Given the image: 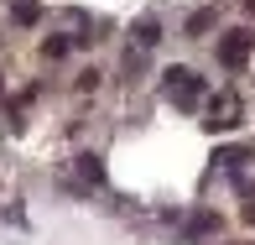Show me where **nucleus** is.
I'll return each instance as SVG.
<instances>
[{
  "label": "nucleus",
  "mask_w": 255,
  "mask_h": 245,
  "mask_svg": "<svg viewBox=\"0 0 255 245\" xmlns=\"http://www.w3.org/2000/svg\"><path fill=\"white\" fill-rule=\"evenodd\" d=\"M161 78H167V84H161V89H167V99H177L182 110H193V104L203 99V78L193 73V68H167Z\"/></svg>",
  "instance_id": "f257e3e1"
},
{
  "label": "nucleus",
  "mask_w": 255,
  "mask_h": 245,
  "mask_svg": "<svg viewBox=\"0 0 255 245\" xmlns=\"http://www.w3.org/2000/svg\"><path fill=\"white\" fill-rule=\"evenodd\" d=\"M250 52H255L250 31H224V37H219V63H224V68H245Z\"/></svg>",
  "instance_id": "f03ea898"
},
{
  "label": "nucleus",
  "mask_w": 255,
  "mask_h": 245,
  "mask_svg": "<svg viewBox=\"0 0 255 245\" xmlns=\"http://www.w3.org/2000/svg\"><path fill=\"white\" fill-rule=\"evenodd\" d=\"M208 131H235V125H240V99L235 94H214V99H208Z\"/></svg>",
  "instance_id": "7ed1b4c3"
},
{
  "label": "nucleus",
  "mask_w": 255,
  "mask_h": 245,
  "mask_svg": "<svg viewBox=\"0 0 255 245\" xmlns=\"http://www.w3.org/2000/svg\"><path fill=\"white\" fill-rule=\"evenodd\" d=\"M130 37H135V47H156V42H161V21L141 16V21H135V31H130Z\"/></svg>",
  "instance_id": "20e7f679"
},
{
  "label": "nucleus",
  "mask_w": 255,
  "mask_h": 245,
  "mask_svg": "<svg viewBox=\"0 0 255 245\" xmlns=\"http://www.w3.org/2000/svg\"><path fill=\"white\" fill-rule=\"evenodd\" d=\"M10 21H16V26H37L42 5H37V0H16V5H10Z\"/></svg>",
  "instance_id": "39448f33"
},
{
  "label": "nucleus",
  "mask_w": 255,
  "mask_h": 245,
  "mask_svg": "<svg viewBox=\"0 0 255 245\" xmlns=\"http://www.w3.org/2000/svg\"><path fill=\"white\" fill-rule=\"evenodd\" d=\"M214 230H219V214H193L188 219V235L193 240H198V235H214Z\"/></svg>",
  "instance_id": "423d86ee"
},
{
  "label": "nucleus",
  "mask_w": 255,
  "mask_h": 245,
  "mask_svg": "<svg viewBox=\"0 0 255 245\" xmlns=\"http://www.w3.org/2000/svg\"><path fill=\"white\" fill-rule=\"evenodd\" d=\"M68 52H73V37H47L42 42V57H47V63L52 57H68Z\"/></svg>",
  "instance_id": "0eeeda50"
},
{
  "label": "nucleus",
  "mask_w": 255,
  "mask_h": 245,
  "mask_svg": "<svg viewBox=\"0 0 255 245\" xmlns=\"http://www.w3.org/2000/svg\"><path fill=\"white\" fill-rule=\"evenodd\" d=\"M78 172H84L89 183H104V162L94 157V151H89V157H78Z\"/></svg>",
  "instance_id": "6e6552de"
},
{
  "label": "nucleus",
  "mask_w": 255,
  "mask_h": 245,
  "mask_svg": "<svg viewBox=\"0 0 255 245\" xmlns=\"http://www.w3.org/2000/svg\"><path fill=\"white\" fill-rule=\"evenodd\" d=\"M208 26H214V10H193L188 16V37H203Z\"/></svg>",
  "instance_id": "1a4fd4ad"
},
{
  "label": "nucleus",
  "mask_w": 255,
  "mask_h": 245,
  "mask_svg": "<svg viewBox=\"0 0 255 245\" xmlns=\"http://www.w3.org/2000/svg\"><path fill=\"white\" fill-rule=\"evenodd\" d=\"M245 225H255V204H245Z\"/></svg>",
  "instance_id": "9d476101"
},
{
  "label": "nucleus",
  "mask_w": 255,
  "mask_h": 245,
  "mask_svg": "<svg viewBox=\"0 0 255 245\" xmlns=\"http://www.w3.org/2000/svg\"><path fill=\"white\" fill-rule=\"evenodd\" d=\"M245 10H250V16H255V0H245Z\"/></svg>",
  "instance_id": "9b49d317"
}]
</instances>
